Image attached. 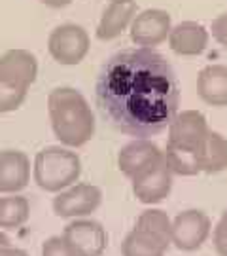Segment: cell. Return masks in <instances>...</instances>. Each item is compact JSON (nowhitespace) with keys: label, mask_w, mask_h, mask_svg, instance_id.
<instances>
[{"label":"cell","mask_w":227,"mask_h":256,"mask_svg":"<svg viewBox=\"0 0 227 256\" xmlns=\"http://www.w3.org/2000/svg\"><path fill=\"white\" fill-rule=\"evenodd\" d=\"M135 16L136 0H110L97 25V38L102 42L116 40L131 27Z\"/></svg>","instance_id":"obj_14"},{"label":"cell","mask_w":227,"mask_h":256,"mask_svg":"<svg viewBox=\"0 0 227 256\" xmlns=\"http://www.w3.org/2000/svg\"><path fill=\"white\" fill-rule=\"evenodd\" d=\"M47 114L55 137L68 148L87 144L95 135V114L74 88H55L47 95Z\"/></svg>","instance_id":"obj_2"},{"label":"cell","mask_w":227,"mask_h":256,"mask_svg":"<svg viewBox=\"0 0 227 256\" xmlns=\"http://www.w3.org/2000/svg\"><path fill=\"white\" fill-rule=\"evenodd\" d=\"M27 93L28 90H21L15 86L0 82V114H8V112L17 110L27 99Z\"/></svg>","instance_id":"obj_22"},{"label":"cell","mask_w":227,"mask_h":256,"mask_svg":"<svg viewBox=\"0 0 227 256\" xmlns=\"http://www.w3.org/2000/svg\"><path fill=\"white\" fill-rule=\"evenodd\" d=\"M209 122L199 110H182L176 112L169 124V144L197 150L199 142L209 133Z\"/></svg>","instance_id":"obj_11"},{"label":"cell","mask_w":227,"mask_h":256,"mask_svg":"<svg viewBox=\"0 0 227 256\" xmlns=\"http://www.w3.org/2000/svg\"><path fill=\"white\" fill-rule=\"evenodd\" d=\"M173 176L174 173L171 171L169 164L165 162V156L146 167L144 171L135 174L133 180V194L136 196L138 202L146 203V205H154L169 198V194L173 190Z\"/></svg>","instance_id":"obj_7"},{"label":"cell","mask_w":227,"mask_h":256,"mask_svg":"<svg viewBox=\"0 0 227 256\" xmlns=\"http://www.w3.org/2000/svg\"><path fill=\"white\" fill-rule=\"evenodd\" d=\"M63 236L74 247L78 256H102L108 245V234L102 224L91 218H78L64 226Z\"/></svg>","instance_id":"obj_9"},{"label":"cell","mask_w":227,"mask_h":256,"mask_svg":"<svg viewBox=\"0 0 227 256\" xmlns=\"http://www.w3.org/2000/svg\"><path fill=\"white\" fill-rule=\"evenodd\" d=\"M197 156V165H199L201 173H222L227 169V138L218 133L209 129V133L199 142V146L195 150Z\"/></svg>","instance_id":"obj_17"},{"label":"cell","mask_w":227,"mask_h":256,"mask_svg":"<svg viewBox=\"0 0 227 256\" xmlns=\"http://www.w3.org/2000/svg\"><path fill=\"white\" fill-rule=\"evenodd\" d=\"M210 32L197 21H182L169 32V46L174 54L193 57L201 55L209 46Z\"/></svg>","instance_id":"obj_15"},{"label":"cell","mask_w":227,"mask_h":256,"mask_svg":"<svg viewBox=\"0 0 227 256\" xmlns=\"http://www.w3.org/2000/svg\"><path fill=\"white\" fill-rule=\"evenodd\" d=\"M171 28H173V19L169 16V12L152 8L136 14L129 27V32H131V40L136 46L155 48L169 38Z\"/></svg>","instance_id":"obj_8"},{"label":"cell","mask_w":227,"mask_h":256,"mask_svg":"<svg viewBox=\"0 0 227 256\" xmlns=\"http://www.w3.org/2000/svg\"><path fill=\"white\" fill-rule=\"evenodd\" d=\"M44 6H47V8H55V10H59V8H66L68 4H72L74 0H40Z\"/></svg>","instance_id":"obj_26"},{"label":"cell","mask_w":227,"mask_h":256,"mask_svg":"<svg viewBox=\"0 0 227 256\" xmlns=\"http://www.w3.org/2000/svg\"><path fill=\"white\" fill-rule=\"evenodd\" d=\"M210 32H212V38L227 52V12L220 14L218 18L212 21Z\"/></svg>","instance_id":"obj_25"},{"label":"cell","mask_w":227,"mask_h":256,"mask_svg":"<svg viewBox=\"0 0 227 256\" xmlns=\"http://www.w3.org/2000/svg\"><path fill=\"white\" fill-rule=\"evenodd\" d=\"M95 101L112 129L150 138L169 128L180 106V84L173 64L154 48H127L100 66Z\"/></svg>","instance_id":"obj_1"},{"label":"cell","mask_w":227,"mask_h":256,"mask_svg":"<svg viewBox=\"0 0 227 256\" xmlns=\"http://www.w3.org/2000/svg\"><path fill=\"white\" fill-rule=\"evenodd\" d=\"M42 256H78L64 236H53L42 245Z\"/></svg>","instance_id":"obj_23"},{"label":"cell","mask_w":227,"mask_h":256,"mask_svg":"<svg viewBox=\"0 0 227 256\" xmlns=\"http://www.w3.org/2000/svg\"><path fill=\"white\" fill-rule=\"evenodd\" d=\"M212 241H214V248L220 256H227V209L222 212L218 224L214 228V236H212Z\"/></svg>","instance_id":"obj_24"},{"label":"cell","mask_w":227,"mask_h":256,"mask_svg":"<svg viewBox=\"0 0 227 256\" xmlns=\"http://www.w3.org/2000/svg\"><path fill=\"white\" fill-rule=\"evenodd\" d=\"M163 158V150L155 144L152 138H133L118 154L119 171L133 178L135 174L144 171L146 167L159 162Z\"/></svg>","instance_id":"obj_12"},{"label":"cell","mask_w":227,"mask_h":256,"mask_svg":"<svg viewBox=\"0 0 227 256\" xmlns=\"http://www.w3.org/2000/svg\"><path fill=\"white\" fill-rule=\"evenodd\" d=\"M169 248V243H165L155 236L148 234L144 230L135 228L129 234L123 245H121V254L123 256H165Z\"/></svg>","instance_id":"obj_18"},{"label":"cell","mask_w":227,"mask_h":256,"mask_svg":"<svg viewBox=\"0 0 227 256\" xmlns=\"http://www.w3.org/2000/svg\"><path fill=\"white\" fill-rule=\"evenodd\" d=\"M91 40L87 30L76 23H64L55 27L47 38V50L59 64H80L89 54Z\"/></svg>","instance_id":"obj_4"},{"label":"cell","mask_w":227,"mask_h":256,"mask_svg":"<svg viewBox=\"0 0 227 256\" xmlns=\"http://www.w3.org/2000/svg\"><path fill=\"white\" fill-rule=\"evenodd\" d=\"M165 162L169 164L171 171L180 176H195L199 174V165H197V156L195 150H186V148L174 146L167 142V148L163 150Z\"/></svg>","instance_id":"obj_20"},{"label":"cell","mask_w":227,"mask_h":256,"mask_svg":"<svg viewBox=\"0 0 227 256\" xmlns=\"http://www.w3.org/2000/svg\"><path fill=\"white\" fill-rule=\"evenodd\" d=\"M0 256H28L25 250H21V248H15V247H4L0 248Z\"/></svg>","instance_id":"obj_27"},{"label":"cell","mask_w":227,"mask_h":256,"mask_svg":"<svg viewBox=\"0 0 227 256\" xmlns=\"http://www.w3.org/2000/svg\"><path fill=\"white\" fill-rule=\"evenodd\" d=\"M102 192L95 184H72L55 196L53 212L61 218H83L99 209Z\"/></svg>","instance_id":"obj_5"},{"label":"cell","mask_w":227,"mask_h":256,"mask_svg":"<svg viewBox=\"0 0 227 256\" xmlns=\"http://www.w3.org/2000/svg\"><path fill=\"white\" fill-rule=\"evenodd\" d=\"M210 232H212V222L207 212L197 209L182 210L173 220L171 243H174L180 250L191 252L203 247V243L209 239Z\"/></svg>","instance_id":"obj_6"},{"label":"cell","mask_w":227,"mask_h":256,"mask_svg":"<svg viewBox=\"0 0 227 256\" xmlns=\"http://www.w3.org/2000/svg\"><path fill=\"white\" fill-rule=\"evenodd\" d=\"M11 243H9V238L0 230V248H4V247H9Z\"/></svg>","instance_id":"obj_28"},{"label":"cell","mask_w":227,"mask_h":256,"mask_svg":"<svg viewBox=\"0 0 227 256\" xmlns=\"http://www.w3.org/2000/svg\"><path fill=\"white\" fill-rule=\"evenodd\" d=\"M82 174V160L70 148L47 146L40 150L32 164L34 182L44 192L59 194L76 184Z\"/></svg>","instance_id":"obj_3"},{"label":"cell","mask_w":227,"mask_h":256,"mask_svg":"<svg viewBox=\"0 0 227 256\" xmlns=\"http://www.w3.org/2000/svg\"><path fill=\"white\" fill-rule=\"evenodd\" d=\"M171 226H173V220L161 209H148L144 212H140V216L136 218L135 224V228L144 230V232L152 234L169 245H171Z\"/></svg>","instance_id":"obj_21"},{"label":"cell","mask_w":227,"mask_h":256,"mask_svg":"<svg viewBox=\"0 0 227 256\" xmlns=\"http://www.w3.org/2000/svg\"><path fill=\"white\" fill-rule=\"evenodd\" d=\"M197 93L203 101L224 108L227 106V66L226 64H209L197 76Z\"/></svg>","instance_id":"obj_16"},{"label":"cell","mask_w":227,"mask_h":256,"mask_svg":"<svg viewBox=\"0 0 227 256\" xmlns=\"http://www.w3.org/2000/svg\"><path fill=\"white\" fill-rule=\"evenodd\" d=\"M30 216V203L25 196L6 194L0 198V228L17 230Z\"/></svg>","instance_id":"obj_19"},{"label":"cell","mask_w":227,"mask_h":256,"mask_svg":"<svg viewBox=\"0 0 227 256\" xmlns=\"http://www.w3.org/2000/svg\"><path fill=\"white\" fill-rule=\"evenodd\" d=\"M38 59L28 50H8L0 57V82L28 90L36 82Z\"/></svg>","instance_id":"obj_10"},{"label":"cell","mask_w":227,"mask_h":256,"mask_svg":"<svg viewBox=\"0 0 227 256\" xmlns=\"http://www.w3.org/2000/svg\"><path fill=\"white\" fill-rule=\"evenodd\" d=\"M30 182V160L21 150L0 152V192L17 194Z\"/></svg>","instance_id":"obj_13"}]
</instances>
